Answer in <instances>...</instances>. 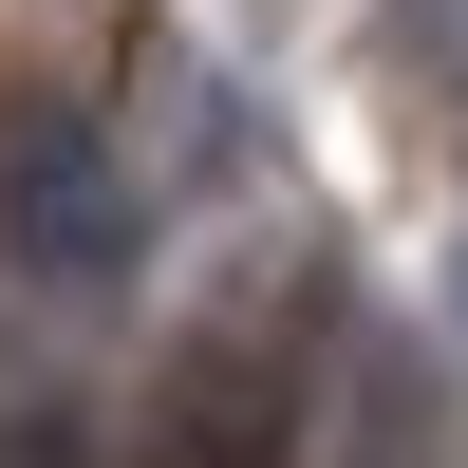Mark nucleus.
<instances>
[{"label": "nucleus", "instance_id": "2", "mask_svg": "<svg viewBox=\"0 0 468 468\" xmlns=\"http://www.w3.org/2000/svg\"><path fill=\"white\" fill-rule=\"evenodd\" d=\"M132 187H112V150L75 132V112H19L0 132V262L19 282H132Z\"/></svg>", "mask_w": 468, "mask_h": 468}, {"label": "nucleus", "instance_id": "1", "mask_svg": "<svg viewBox=\"0 0 468 468\" xmlns=\"http://www.w3.org/2000/svg\"><path fill=\"white\" fill-rule=\"evenodd\" d=\"M150 468H300V319H207L150 394Z\"/></svg>", "mask_w": 468, "mask_h": 468}, {"label": "nucleus", "instance_id": "3", "mask_svg": "<svg viewBox=\"0 0 468 468\" xmlns=\"http://www.w3.org/2000/svg\"><path fill=\"white\" fill-rule=\"evenodd\" d=\"M0 468H75V412H19V431H0Z\"/></svg>", "mask_w": 468, "mask_h": 468}]
</instances>
